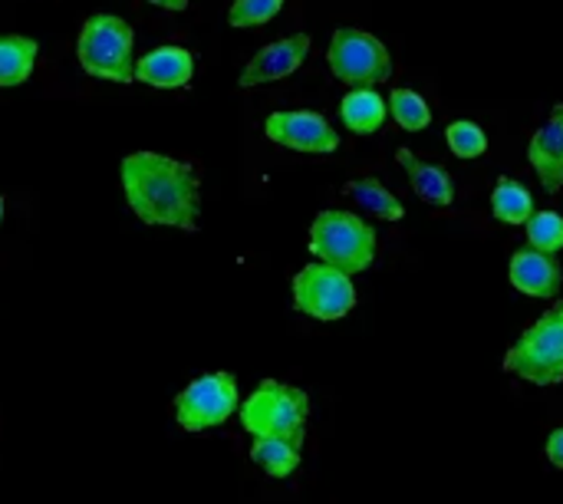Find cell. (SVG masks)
I'll list each match as a JSON object with an SVG mask.
<instances>
[{
  "instance_id": "obj_1",
  "label": "cell",
  "mask_w": 563,
  "mask_h": 504,
  "mask_svg": "<svg viewBox=\"0 0 563 504\" xmlns=\"http://www.w3.org/2000/svg\"><path fill=\"white\" fill-rule=\"evenodd\" d=\"M119 175H122L125 201L142 224L198 231L201 182L188 162L158 152H132L122 158Z\"/></svg>"
},
{
  "instance_id": "obj_2",
  "label": "cell",
  "mask_w": 563,
  "mask_h": 504,
  "mask_svg": "<svg viewBox=\"0 0 563 504\" xmlns=\"http://www.w3.org/2000/svg\"><path fill=\"white\" fill-rule=\"evenodd\" d=\"M241 426L254 439H287L294 446H303L307 436V416H310V396L297 386L264 380L241 406H238Z\"/></svg>"
},
{
  "instance_id": "obj_3",
  "label": "cell",
  "mask_w": 563,
  "mask_h": 504,
  "mask_svg": "<svg viewBox=\"0 0 563 504\" xmlns=\"http://www.w3.org/2000/svg\"><path fill=\"white\" fill-rule=\"evenodd\" d=\"M310 254L346 277L363 274L376 261V231L353 211H320L310 224Z\"/></svg>"
},
{
  "instance_id": "obj_4",
  "label": "cell",
  "mask_w": 563,
  "mask_h": 504,
  "mask_svg": "<svg viewBox=\"0 0 563 504\" xmlns=\"http://www.w3.org/2000/svg\"><path fill=\"white\" fill-rule=\"evenodd\" d=\"M135 33L122 17L112 13H92L76 40L79 66L89 76L109 79V83H132L135 79Z\"/></svg>"
},
{
  "instance_id": "obj_5",
  "label": "cell",
  "mask_w": 563,
  "mask_h": 504,
  "mask_svg": "<svg viewBox=\"0 0 563 504\" xmlns=\"http://www.w3.org/2000/svg\"><path fill=\"white\" fill-rule=\"evenodd\" d=\"M505 373L531 386H561L563 383V300L554 304L538 324H531L505 357Z\"/></svg>"
},
{
  "instance_id": "obj_6",
  "label": "cell",
  "mask_w": 563,
  "mask_h": 504,
  "mask_svg": "<svg viewBox=\"0 0 563 504\" xmlns=\"http://www.w3.org/2000/svg\"><path fill=\"white\" fill-rule=\"evenodd\" d=\"M327 59L333 76L353 89H373L393 76V56L383 40L356 26H340L333 33Z\"/></svg>"
},
{
  "instance_id": "obj_7",
  "label": "cell",
  "mask_w": 563,
  "mask_h": 504,
  "mask_svg": "<svg viewBox=\"0 0 563 504\" xmlns=\"http://www.w3.org/2000/svg\"><path fill=\"white\" fill-rule=\"evenodd\" d=\"M241 406L238 396V380L228 370L218 373H205L198 380H191L172 403L175 409V423L185 432H208L224 426Z\"/></svg>"
},
{
  "instance_id": "obj_8",
  "label": "cell",
  "mask_w": 563,
  "mask_h": 504,
  "mask_svg": "<svg viewBox=\"0 0 563 504\" xmlns=\"http://www.w3.org/2000/svg\"><path fill=\"white\" fill-rule=\"evenodd\" d=\"M294 307L313 320H343L356 307V284L330 264H307L294 277Z\"/></svg>"
},
{
  "instance_id": "obj_9",
  "label": "cell",
  "mask_w": 563,
  "mask_h": 504,
  "mask_svg": "<svg viewBox=\"0 0 563 504\" xmlns=\"http://www.w3.org/2000/svg\"><path fill=\"white\" fill-rule=\"evenodd\" d=\"M264 135L284 149L307 152V155H330L340 149V132L310 109H294V112H271L264 122Z\"/></svg>"
},
{
  "instance_id": "obj_10",
  "label": "cell",
  "mask_w": 563,
  "mask_h": 504,
  "mask_svg": "<svg viewBox=\"0 0 563 504\" xmlns=\"http://www.w3.org/2000/svg\"><path fill=\"white\" fill-rule=\"evenodd\" d=\"M310 53V36L307 33H294V36H284V40H274L267 43L241 73L238 86L241 89H251V86H264V83H277L290 73L300 69V63L307 59Z\"/></svg>"
},
{
  "instance_id": "obj_11",
  "label": "cell",
  "mask_w": 563,
  "mask_h": 504,
  "mask_svg": "<svg viewBox=\"0 0 563 504\" xmlns=\"http://www.w3.org/2000/svg\"><path fill=\"white\" fill-rule=\"evenodd\" d=\"M508 277H511L515 291H521V294H528V297H541V300L558 297L563 287L561 264H558L551 254H541V251H534V248L515 251L511 267H508Z\"/></svg>"
},
{
  "instance_id": "obj_12",
  "label": "cell",
  "mask_w": 563,
  "mask_h": 504,
  "mask_svg": "<svg viewBox=\"0 0 563 504\" xmlns=\"http://www.w3.org/2000/svg\"><path fill=\"white\" fill-rule=\"evenodd\" d=\"M531 168L541 178V188L548 195H558L563 188V102L551 109L548 125H541L528 145Z\"/></svg>"
},
{
  "instance_id": "obj_13",
  "label": "cell",
  "mask_w": 563,
  "mask_h": 504,
  "mask_svg": "<svg viewBox=\"0 0 563 504\" xmlns=\"http://www.w3.org/2000/svg\"><path fill=\"white\" fill-rule=\"evenodd\" d=\"M195 76V56L185 46H158L135 59V79L155 89H181Z\"/></svg>"
},
{
  "instance_id": "obj_14",
  "label": "cell",
  "mask_w": 563,
  "mask_h": 504,
  "mask_svg": "<svg viewBox=\"0 0 563 504\" xmlns=\"http://www.w3.org/2000/svg\"><path fill=\"white\" fill-rule=\"evenodd\" d=\"M396 162L406 168L416 195L435 208H449L455 201V185H452V175L442 168V165H432L426 158H419L412 149H396Z\"/></svg>"
},
{
  "instance_id": "obj_15",
  "label": "cell",
  "mask_w": 563,
  "mask_h": 504,
  "mask_svg": "<svg viewBox=\"0 0 563 504\" xmlns=\"http://www.w3.org/2000/svg\"><path fill=\"white\" fill-rule=\"evenodd\" d=\"M389 106L376 89H350L340 102V119L353 135H373L386 125Z\"/></svg>"
},
{
  "instance_id": "obj_16",
  "label": "cell",
  "mask_w": 563,
  "mask_h": 504,
  "mask_svg": "<svg viewBox=\"0 0 563 504\" xmlns=\"http://www.w3.org/2000/svg\"><path fill=\"white\" fill-rule=\"evenodd\" d=\"M36 40L20 36V33H3L0 36V86H20L30 79L36 66Z\"/></svg>"
},
{
  "instance_id": "obj_17",
  "label": "cell",
  "mask_w": 563,
  "mask_h": 504,
  "mask_svg": "<svg viewBox=\"0 0 563 504\" xmlns=\"http://www.w3.org/2000/svg\"><path fill=\"white\" fill-rule=\"evenodd\" d=\"M492 215L501 224H528L534 215V195L521 182L501 175L495 191H492Z\"/></svg>"
},
{
  "instance_id": "obj_18",
  "label": "cell",
  "mask_w": 563,
  "mask_h": 504,
  "mask_svg": "<svg viewBox=\"0 0 563 504\" xmlns=\"http://www.w3.org/2000/svg\"><path fill=\"white\" fill-rule=\"evenodd\" d=\"M343 195L353 198L356 205H363L366 211H373L383 221H402V215H406L402 201L376 178H353V182L343 185Z\"/></svg>"
},
{
  "instance_id": "obj_19",
  "label": "cell",
  "mask_w": 563,
  "mask_h": 504,
  "mask_svg": "<svg viewBox=\"0 0 563 504\" xmlns=\"http://www.w3.org/2000/svg\"><path fill=\"white\" fill-rule=\"evenodd\" d=\"M251 462L271 479H290L300 469V446L287 439H254Z\"/></svg>"
},
{
  "instance_id": "obj_20",
  "label": "cell",
  "mask_w": 563,
  "mask_h": 504,
  "mask_svg": "<svg viewBox=\"0 0 563 504\" xmlns=\"http://www.w3.org/2000/svg\"><path fill=\"white\" fill-rule=\"evenodd\" d=\"M386 106H389L393 119H396L406 132H422V129L432 122L429 102H426L419 92H412V89H393Z\"/></svg>"
},
{
  "instance_id": "obj_21",
  "label": "cell",
  "mask_w": 563,
  "mask_h": 504,
  "mask_svg": "<svg viewBox=\"0 0 563 504\" xmlns=\"http://www.w3.org/2000/svg\"><path fill=\"white\" fill-rule=\"evenodd\" d=\"M528 228V244L541 254H558L563 251V218L558 211H534Z\"/></svg>"
},
{
  "instance_id": "obj_22",
  "label": "cell",
  "mask_w": 563,
  "mask_h": 504,
  "mask_svg": "<svg viewBox=\"0 0 563 504\" xmlns=\"http://www.w3.org/2000/svg\"><path fill=\"white\" fill-rule=\"evenodd\" d=\"M445 142H449L452 155H459V158H478L488 152V132L472 119H455L445 129Z\"/></svg>"
},
{
  "instance_id": "obj_23",
  "label": "cell",
  "mask_w": 563,
  "mask_h": 504,
  "mask_svg": "<svg viewBox=\"0 0 563 504\" xmlns=\"http://www.w3.org/2000/svg\"><path fill=\"white\" fill-rule=\"evenodd\" d=\"M284 0H234L228 10L231 26H264L280 13Z\"/></svg>"
},
{
  "instance_id": "obj_24",
  "label": "cell",
  "mask_w": 563,
  "mask_h": 504,
  "mask_svg": "<svg viewBox=\"0 0 563 504\" xmlns=\"http://www.w3.org/2000/svg\"><path fill=\"white\" fill-rule=\"evenodd\" d=\"M548 459H551L554 469H561L563 472V426L548 436Z\"/></svg>"
},
{
  "instance_id": "obj_25",
  "label": "cell",
  "mask_w": 563,
  "mask_h": 504,
  "mask_svg": "<svg viewBox=\"0 0 563 504\" xmlns=\"http://www.w3.org/2000/svg\"><path fill=\"white\" fill-rule=\"evenodd\" d=\"M148 3H155L162 10H185L188 7V0H148Z\"/></svg>"
},
{
  "instance_id": "obj_26",
  "label": "cell",
  "mask_w": 563,
  "mask_h": 504,
  "mask_svg": "<svg viewBox=\"0 0 563 504\" xmlns=\"http://www.w3.org/2000/svg\"><path fill=\"white\" fill-rule=\"evenodd\" d=\"M0 221H3V198H0Z\"/></svg>"
}]
</instances>
